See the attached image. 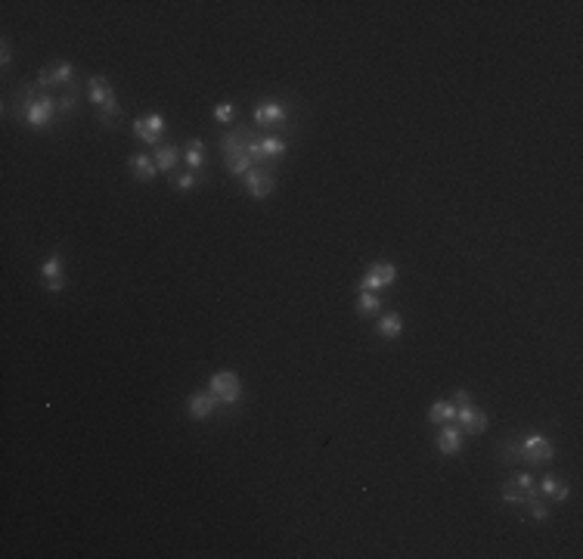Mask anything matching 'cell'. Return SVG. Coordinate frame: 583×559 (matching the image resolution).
Returning <instances> with one entry per match:
<instances>
[{
  "label": "cell",
  "instance_id": "obj_1",
  "mask_svg": "<svg viewBox=\"0 0 583 559\" xmlns=\"http://www.w3.org/2000/svg\"><path fill=\"white\" fill-rule=\"evenodd\" d=\"M500 451L506 463H528V466H540V463H550L555 457L552 442L540 432H530L518 442H506Z\"/></svg>",
  "mask_w": 583,
  "mask_h": 559
},
{
  "label": "cell",
  "instance_id": "obj_2",
  "mask_svg": "<svg viewBox=\"0 0 583 559\" xmlns=\"http://www.w3.org/2000/svg\"><path fill=\"white\" fill-rule=\"evenodd\" d=\"M248 127H242V131H227L224 140H220V150H224V162H227V171L236 177H242L245 171L255 168L252 156H248Z\"/></svg>",
  "mask_w": 583,
  "mask_h": 559
},
{
  "label": "cell",
  "instance_id": "obj_3",
  "mask_svg": "<svg viewBox=\"0 0 583 559\" xmlns=\"http://www.w3.org/2000/svg\"><path fill=\"white\" fill-rule=\"evenodd\" d=\"M56 112H59V100H53L44 90L28 109H25L22 125H28V127H50V125H53V118H56Z\"/></svg>",
  "mask_w": 583,
  "mask_h": 559
},
{
  "label": "cell",
  "instance_id": "obj_4",
  "mask_svg": "<svg viewBox=\"0 0 583 559\" xmlns=\"http://www.w3.org/2000/svg\"><path fill=\"white\" fill-rule=\"evenodd\" d=\"M208 389L218 395L220 404H236L239 398H242V380H239L233 370H220V373H214Z\"/></svg>",
  "mask_w": 583,
  "mask_h": 559
},
{
  "label": "cell",
  "instance_id": "obj_5",
  "mask_svg": "<svg viewBox=\"0 0 583 559\" xmlns=\"http://www.w3.org/2000/svg\"><path fill=\"white\" fill-rule=\"evenodd\" d=\"M41 283H44L47 292H63V289L68 286L65 268H63V252H59V249L47 258L44 264H41Z\"/></svg>",
  "mask_w": 583,
  "mask_h": 559
},
{
  "label": "cell",
  "instance_id": "obj_6",
  "mask_svg": "<svg viewBox=\"0 0 583 559\" xmlns=\"http://www.w3.org/2000/svg\"><path fill=\"white\" fill-rule=\"evenodd\" d=\"M394 280H397V268L388 264V261H379V264H373V268L363 273L360 289H363V292H375L382 286H394Z\"/></svg>",
  "mask_w": 583,
  "mask_h": 559
},
{
  "label": "cell",
  "instance_id": "obj_7",
  "mask_svg": "<svg viewBox=\"0 0 583 559\" xmlns=\"http://www.w3.org/2000/svg\"><path fill=\"white\" fill-rule=\"evenodd\" d=\"M161 134H165V118L159 115H146V118H134V137L149 146H161Z\"/></svg>",
  "mask_w": 583,
  "mask_h": 559
},
{
  "label": "cell",
  "instance_id": "obj_8",
  "mask_svg": "<svg viewBox=\"0 0 583 559\" xmlns=\"http://www.w3.org/2000/svg\"><path fill=\"white\" fill-rule=\"evenodd\" d=\"M218 395H214L211 389L205 392H193L190 398H186V414H190V419H208L214 410H218Z\"/></svg>",
  "mask_w": 583,
  "mask_h": 559
},
{
  "label": "cell",
  "instance_id": "obj_9",
  "mask_svg": "<svg viewBox=\"0 0 583 559\" xmlns=\"http://www.w3.org/2000/svg\"><path fill=\"white\" fill-rule=\"evenodd\" d=\"M242 184L245 190L252 193V199H267V196L273 193V174L264 168H252L242 174Z\"/></svg>",
  "mask_w": 583,
  "mask_h": 559
},
{
  "label": "cell",
  "instance_id": "obj_10",
  "mask_svg": "<svg viewBox=\"0 0 583 559\" xmlns=\"http://www.w3.org/2000/svg\"><path fill=\"white\" fill-rule=\"evenodd\" d=\"M38 84H41V90L56 88V84H75V66L72 63H56L50 68H41Z\"/></svg>",
  "mask_w": 583,
  "mask_h": 559
},
{
  "label": "cell",
  "instance_id": "obj_11",
  "mask_svg": "<svg viewBox=\"0 0 583 559\" xmlns=\"http://www.w3.org/2000/svg\"><path fill=\"white\" fill-rule=\"evenodd\" d=\"M255 122L261 127L282 125L286 122V106H282L279 100H258V106H255Z\"/></svg>",
  "mask_w": 583,
  "mask_h": 559
},
{
  "label": "cell",
  "instance_id": "obj_12",
  "mask_svg": "<svg viewBox=\"0 0 583 559\" xmlns=\"http://www.w3.org/2000/svg\"><path fill=\"white\" fill-rule=\"evenodd\" d=\"M434 447L444 454V457H456L459 447H462V429L453 426V423H444L441 432L434 438Z\"/></svg>",
  "mask_w": 583,
  "mask_h": 559
},
{
  "label": "cell",
  "instance_id": "obj_13",
  "mask_svg": "<svg viewBox=\"0 0 583 559\" xmlns=\"http://www.w3.org/2000/svg\"><path fill=\"white\" fill-rule=\"evenodd\" d=\"M456 419H459V426L466 429L469 435H481L484 429H487V423H491L484 410L471 407V404H466V407H459V410H456Z\"/></svg>",
  "mask_w": 583,
  "mask_h": 559
},
{
  "label": "cell",
  "instance_id": "obj_14",
  "mask_svg": "<svg viewBox=\"0 0 583 559\" xmlns=\"http://www.w3.org/2000/svg\"><path fill=\"white\" fill-rule=\"evenodd\" d=\"M87 97H90L93 106H106V103L115 97V90H112V84H109V78L93 75V78L87 81Z\"/></svg>",
  "mask_w": 583,
  "mask_h": 559
},
{
  "label": "cell",
  "instance_id": "obj_15",
  "mask_svg": "<svg viewBox=\"0 0 583 559\" xmlns=\"http://www.w3.org/2000/svg\"><path fill=\"white\" fill-rule=\"evenodd\" d=\"M41 93H44V90H41V84H38V81H34V84H22V88L13 93V106H16V118H19V122H22L25 109H28L31 103L41 97Z\"/></svg>",
  "mask_w": 583,
  "mask_h": 559
},
{
  "label": "cell",
  "instance_id": "obj_16",
  "mask_svg": "<svg viewBox=\"0 0 583 559\" xmlns=\"http://www.w3.org/2000/svg\"><path fill=\"white\" fill-rule=\"evenodd\" d=\"M131 171H134L137 180H143V184L156 180V174H159V168H156V162H152V156H143V152L131 156Z\"/></svg>",
  "mask_w": 583,
  "mask_h": 559
},
{
  "label": "cell",
  "instance_id": "obj_17",
  "mask_svg": "<svg viewBox=\"0 0 583 559\" xmlns=\"http://www.w3.org/2000/svg\"><path fill=\"white\" fill-rule=\"evenodd\" d=\"M456 404L453 401H434L432 404V410H428V419H432L434 426H444V423H453L456 419Z\"/></svg>",
  "mask_w": 583,
  "mask_h": 559
},
{
  "label": "cell",
  "instance_id": "obj_18",
  "mask_svg": "<svg viewBox=\"0 0 583 559\" xmlns=\"http://www.w3.org/2000/svg\"><path fill=\"white\" fill-rule=\"evenodd\" d=\"M540 491H543L546 497H552V501L565 503V501H568V494H571V488L562 485V481L555 479V476H543V481H540Z\"/></svg>",
  "mask_w": 583,
  "mask_h": 559
},
{
  "label": "cell",
  "instance_id": "obj_19",
  "mask_svg": "<svg viewBox=\"0 0 583 559\" xmlns=\"http://www.w3.org/2000/svg\"><path fill=\"white\" fill-rule=\"evenodd\" d=\"M183 159H186V165H190V171H196L199 174L202 165H205V143L196 137V140L186 143V150H183Z\"/></svg>",
  "mask_w": 583,
  "mask_h": 559
},
{
  "label": "cell",
  "instance_id": "obj_20",
  "mask_svg": "<svg viewBox=\"0 0 583 559\" xmlns=\"http://www.w3.org/2000/svg\"><path fill=\"white\" fill-rule=\"evenodd\" d=\"M177 159H180V150H177V146H171V143H168V146H159L156 156H152V162H156L159 171H174Z\"/></svg>",
  "mask_w": 583,
  "mask_h": 559
},
{
  "label": "cell",
  "instance_id": "obj_21",
  "mask_svg": "<svg viewBox=\"0 0 583 559\" xmlns=\"http://www.w3.org/2000/svg\"><path fill=\"white\" fill-rule=\"evenodd\" d=\"M375 330H379L382 339H397V335L404 333V320H400V314H385Z\"/></svg>",
  "mask_w": 583,
  "mask_h": 559
},
{
  "label": "cell",
  "instance_id": "obj_22",
  "mask_svg": "<svg viewBox=\"0 0 583 559\" xmlns=\"http://www.w3.org/2000/svg\"><path fill=\"white\" fill-rule=\"evenodd\" d=\"M382 308V302H379V296L375 292H363L360 289V298H357V314L360 317H370V314H375Z\"/></svg>",
  "mask_w": 583,
  "mask_h": 559
},
{
  "label": "cell",
  "instance_id": "obj_23",
  "mask_svg": "<svg viewBox=\"0 0 583 559\" xmlns=\"http://www.w3.org/2000/svg\"><path fill=\"white\" fill-rule=\"evenodd\" d=\"M512 481H515L521 491L528 494V501H530V497H540V481L530 476V472H515V479H512Z\"/></svg>",
  "mask_w": 583,
  "mask_h": 559
},
{
  "label": "cell",
  "instance_id": "obj_24",
  "mask_svg": "<svg viewBox=\"0 0 583 559\" xmlns=\"http://www.w3.org/2000/svg\"><path fill=\"white\" fill-rule=\"evenodd\" d=\"M503 501L506 503H515V506H525V501H528V494L525 491H521V488L515 485V481H506V485H503Z\"/></svg>",
  "mask_w": 583,
  "mask_h": 559
},
{
  "label": "cell",
  "instance_id": "obj_25",
  "mask_svg": "<svg viewBox=\"0 0 583 559\" xmlns=\"http://www.w3.org/2000/svg\"><path fill=\"white\" fill-rule=\"evenodd\" d=\"M233 115H236V106L230 100H224V103H218V106H214V122L227 125V122H233Z\"/></svg>",
  "mask_w": 583,
  "mask_h": 559
},
{
  "label": "cell",
  "instance_id": "obj_26",
  "mask_svg": "<svg viewBox=\"0 0 583 559\" xmlns=\"http://www.w3.org/2000/svg\"><path fill=\"white\" fill-rule=\"evenodd\" d=\"M75 106H78V84H72V88L65 90V97L59 100V112H75Z\"/></svg>",
  "mask_w": 583,
  "mask_h": 559
},
{
  "label": "cell",
  "instance_id": "obj_27",
  "mask_svg": "<svg viewBox=\"0 0 583 559\" xmlns=\"http://www.w3.org/2000/svg\"><path fill=\"white\" fill-rule=\"evenodd\" d=\"M174 184H177V190H196V187L202 184V177L196 174V171H190V174H180Z\"/></svg>",
  "mask_w": 583,
  "mask_h": 559
},
{
  "label": "cell",
  "instance_id": "obj_28",
  "mask_svg": "<svg viewBox=\"0 0 583 559\" xmlns=\"http://www.w3.org/2000/svg\"><path fill=\"white\" fill-rule=\"evenodd\" d=\"M10 59H13V44H10V38H4V47H0V66H10Z\"/></svg>",
  "mask_w": 583,
  "mask_h": 559
},
{
  "label": "cell",
  "instance_id": "obj_29",
  "mask_svg": "<svg viewBox=\"0 0 583 559\" xmlns=\"http://www.w3.org/2000/svg\"><path fill=\"white\" fill-rule=\"evenodd\" d=\"M453 404H456V407H466V404H471V395L466 389H459L456 395H453Z\"/></svg>",
  "mask_w": 583,
  "mask_h": 559
}]
</instances>
